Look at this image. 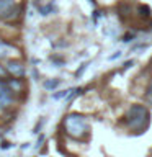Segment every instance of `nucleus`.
Returning <instances> with one entry per match:
<instances>
[{
  "label": "nucleus",
  "instance_id": "obj_2",
  "mask_svg": "<svg viewBox=\"0 0 152 157\" xmlns=\"http://www.w3.org/2000/svg\"><path fill=\"white\" fill-rule=\"evenodd\" d=\"M13 103V90L7 82L0 80V108H8Z\"/></svg>",
  "mask_w": 152,
  "mask_h": 157
},
{
  "label": "nucleus",
  "instance_id": "obj_4",
  "mask_svg": "<svg viewBox=\"0 0 152 157\" xmlns=\"http://www.w3.org/2000/svg\"><path fill=\"white\" fill-rule=\"evenodd\" d=\"M8 72L13 74V77H21L25 74V69L20 62H10L8 64Z\"/></svg>",
  "mask_w": 152,
  "mask_h": 157
},
{
  "label": "nucleus",
  "instance_id": "obj_3",
  "mask_svg": "<svg viewBox=\"0 0 152 157\" xmlns=\"http://www.w3.org/2000/svg\"><path fill=\"white\" fill-rule=\"evenodd\" d=\"M18 12L15 0H0V20L12 18Z\"/></svg>",
  "mask_w": 152,
  "mask_h": 157
},
{
  "label": "nucleus",
  "instance_id": "obj_5",
  "mask_svg": "<svg viewBox=\"0 0 152 157\" xmlns=\"http://www.w3.org/2000/svg\"><path fill=\"white\" fill-rule=\"evenodd\" d=\"M10 51H12V48L7 46L3 41H0V57H5V56H8Z\"/></svg>",
  "mask_w": 152,
  "mask_h": 157
},
{
  "label": "nucleus",
  "instance_id": "obj_1",
  "mask_svg": "<svg viewBox=\"0 0 152 157\" xmlns=\"http://www.w3.org/2000/svg\"><path fill=\"white\" fill-rule=\"evenodd\" d=\"M66 129H67L69 134L78 137V136H82L83 132L87 131V124H85V121H83L82 116L72 115V116H69L66 120Z\"/></svg>",
  "mask_w": 152,
  "mask_h": 157
},
{
  "label": "nucleus",
  "instance_id": "obj_6",
  "mask_svg": "<svg viewBox=\"0 0 152 157\" xmlns=\"http://www.w3.org/2000/svg\"><path fill=\"white\" fill-rule=\"evenodd\" d=\"M0 77H2V78L7 77V71H5V69H3L2 66H0Z\"/></svg>",
  "mask_w": 152,
  "mask_h": 157
}]
</instances>
